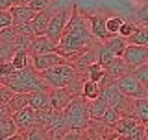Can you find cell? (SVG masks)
Listing matches in <instances>:
<instances>
[{"label": "cell", "mask_w": 148, "mask_h": 140, "mask_svg": "<svg viewBox=\"0 0 148 140\" xmlns=\"http://www.w3.org/2000/svg\"><path fill=\"white\" fill-rule=\"evenodd\" d=\"M17 33H22V35H30V37H37V31H35V26H34V20H28V22H21V24H13Z\"/></svg>", "instance_id": "26"}, {"label": "cell", "mask_w": 148, "mask_h": 140, "mask_svg": "<svg viewBox=\"0 0 148 140\" xmlns=\"http://www.w3.org/2000/svg\"><path fill=\"white\" fill-rule=\"evenodd\" d=\"M83 131H85V129H71V131L65 135L63 140H85Z\"/></svg>", "instance_id": "34"}, {"label": "cell", "mask_w": 148, "mask_h": 140, "mask_svg": "<svg viewBox=\"0 0 148 140\" xmlns=\"http://www.w3.org/2000/svg\"><path fill=\"white\" fill-rule=\"evenodd\" d=\"M146 137H148V125H146Z\"/></svg>", "instance_id": "36"}, {"label": "cell", "mask_w": 148, "mask_h": 140, "mask_svg": "<svg viewBox=\"0 0 148 140\" xmlns=\"http://www.w3.org/2000/svg\"><path fill=\"white\" fill-rule=\"evenodd\" d=\"M100 96H102V83L92 81V79H85L82 87V98H85L87 101H92Z\"/></svg>", "instance_id": "21"}, {"label": "cell", "mask_w": 148, "mask_h": 140, "mask_svg": "<svg viewBox=\"0 0 148 140\" xmlns=\"http://www.w3.org/2000/svg\"><path fill=\"white\" fill-rule=\"evenodd\" d=\"M50 52H58V44L48 35L34 37L32 46H30V55H41V54H50Z\"/></svg>", "instance_id": "12"}, {"label": "cell", "mask_w": 148, "mask_h": 140, "mask_svg": "<svg viewBox=\"0 0 148 140\" xmlns=\"http://www.w3.org/2000/svg\"><path fill=\"white\" fill-rule=\"evenodd\" d=\"M124 18L122 17H117V15H113V17H108V22H106V26H108V31H109V35L111 37H115V35H119V31H120V28H122L124 24Z\"/></svg>", "instance_id": "25"}, {"label": "cell", "mask_w": 148, "mask_h": 140, "mask_svg": "<svg viewBox=\"0 0 148 140\" xmlns=\"http://www.w3.org/2000/svg\"><path fill=\"white\" fill-rule=\"evenodd\" d=\"M0 101H4V100H2V94H0Z\"/></svg>", "instance_id": "37"}, {"label": "cell", "mask_w": 148, "mask_h": 140, "mask_svg": "<svg viewBox=\"0 0 148 140\" xmlns=\"http://www.w3.org/2000/svg\"><path fill=\"white\" fill-rule=\"evenodd\" d=\"M115 57H117V55L111 52V50H109L104 43H100V48H98V63H102V65L106 67V65H109Z\"/></svg>", "instance_id": "28"}, {"label": "cell", "mask_w": 148, "mask_h": 140, "mask_svg": "<svg viewBox=\"0 0 148 140\" xmlns=\"http://www.w3.org/2000/svg\"><path fill=\"white\" fill-rule=\"evenodd\" d=\"M85 140H95V138H85Z\"/></svg>", "instance_id": "38"}, {"label": "cell", "mask_w": 148, "mask_h": 140, "mask_svg": "<svg viewBox=\"0 0 148 140\" xmlns=\"http://www.w3.org/2000/svg\"><path fill=\"white\" fill-rule=\"evenodd\" d=\"M132 116L143 125H148V98L132 100Z\"/></svg>", "instance_id": "17"}, {"label": "cell", "mask_w": 148, "mask_h": 140, "mask_svg": "<svg viewBox=\"0 0 148 140\" xmlns=\"http://www.w3.org/2000/svg\"><path fill=\"white\" fill-rule=\"evenodd\" d=\"M9 11H11V15H13V24H21V22L34 20V18L37 17V11H34L30 6H13Z\"/></svg>", "instance_id": "18"}, {"label": "cell", "mask_w": 148, "mask_h": 140, "mask_svg": "<svg viewBox=\"0 0 148 140\" xmlns=\"http://www.w3.org/2000/svg\"><path fill=\"white\" fill-rule=\"evenodd\" d=\"M65 124L71 129H87L91 122L89 114V101L82 96H76L74 100L61 111Z\"/></svg>", "instance_id": "3"}, {"label": "cell", "mask_w": 148, "mask_h": 140, "mask_svg": "<svg viewBox=\"0 0 148 140\" xmlns=\"http://www.w3.org/2000/svg\"><path fill=\"white\" fill-rule=\"evenodd\" d=\"M11 63L15 65L17 70H24L32 65V55L30 52H15L11 57Z\"/></svg>", "instance_id": "24"}, {"label": "cell", "mask_w": 148, "mask_h": 140, "mask_svg": "<svg viewBox=\"0 0 148 140\" xmlns=\"http://www.w3.org/2000/svg\"><path fill=\"white\" fill-rule=\"evenodd\" d=\"M41 76L45 77V81L52 88H63V87L71 85L80 74H78L76 67L71 61H67V63H61L58 67H52V68L45 70V72H41Z\"/></svg>", "instance_id": "4"}, {"label": "cell", "mask_w": 148, "mask_h": 140, "mask_svg": "<svg viewBox=\"0 0 148 140\" xmlns=\"http://www.w3.org/2000/svg\"><path fill=\"white\" fill-rule=\"evenodd\" d=\"M54 13H56V7H52V4L48 7H45L43 11L37 13V17L34 18V26H35L37 35H46V28H48L50 18H52Z\"/></svg>", "instance_id": "15"}, {"label": "cell", "mask_w": 148, "mask_h": 140, "mask_svg": "<svg viewBox=\"0 0 148 140\" xmlns=\"http://www.w3.org/2000/svg\"><path fill=\"white\" fill-rule=\"evenodd\" d=\"M24 140H48V135H46V131H45L43 127L34 125V127L26 133V138Z\"/></svg>", "instance_id": "29"}, {"label": "cell", "mask_w": 148, "mask_h": 140, "mask_svg": "<svg viewBox=\"0 0 148 140\" xmlns=\"http://www.w3.org/2000/svg\"><path fill=\"white\" fill-rule=\"evenodd\" d=\"M69 59L63 57L61 54L58 52H50V54H41V55H32V67H34L37 72H45V70L52 68V67H58L61 63H67Z\"/></svg>", "instance_id": "8"}, {"label": "cell", "mask_w": 148, "mask_h": 140, "mask_svg": "<svg viewBox=\"0 0 148 140\" xmlns=\"http://www.w3.org/2000/svg\"><path fill=\"white\" fill-rule=\"evenodd\" d=\"M106 72H108V76L113 79V81H117V79L120 77H124V76H128L130 72H133V68L130 67V65L124 61L122 57H115L113 61H111L109 65H106Z\"/></svg>", "instance_id": "13"}, {"label": "cell", "mask_w": 148, "mask_h": 140, "mask_svg": "<svg viewBox=\"0 0 148 140\" xmlns=\"http://www.w3.org/2000/svg\"><path fill=\"white\" fill-rule=\"evenodd\" d=\"M2 85L11 88L13 92H21V94H30L35 90H52V87L32 65L24 70H15L8 77H2Z\"/></svg>", "instance_id": "2"}, {"label": "cell", "mask_w": 148, "mask_h": 140, "mask_svg": "<svg viewBox=\"0 0 148 140\" xmlns=\"http://www.w3.org/2000/svg\"><path fill=\"white\" fill-rule=\"evenodd\" d=\"M15 70L17 68H15V65H13L11 61H2V63H0V76H2V77L11 76Z\"/></svg>", "instance_id": "32"}, {"label": "cell", "mask_w": 148, "mask_h": 140, "mask_svg": "<svg viewBox=\"0 0 148 140\" xmlns=\"http://www.w3.org/2000/svg\"><path fill=\"white\" fill-rule=\"evenodd\" d=\"M71 15H72V6H63V7L56 9V13L52 15V18H50V24L46 28V35H48L56 44L61 39L65 28H67L69 20H71Z\"/></svg>", "instance_id": "5"}, {"label": "cell", "mask_w": 148, "mask_h": 140, "mask_svg": "<svg viewBox=\"0 0 148 140\" xmlns=\"http://www.w3.org/2000/svg\"><path fill=\"white\" fill-rule=\"evenodd\" d=\"M128 43L148 46V28L146 26H135V31L132 33V37H128Z\"/></svg>", "instance_id": "23"}, {"label": "cell", "mask_w": 148, "mask_h": 140, "mask_svg": "<svg viewBox=\"0 0 148 140\" xmlns=\"http://www.w3.org/2000/svg\"><path fill=\"white\" fill-rule=\"evenodd\" d=\"M18 133V127H17V122H15V116L13 114H8V116H2L0 118V140H6L9 137Z\"/></svg>", "instance_id": "19"}, {"label": "cell", "mask_w": 148, "mask_h": 140, "mask_svg": "<svg viewBox=\"0 0 148 140\" xmlns=\"http://www.w3.org/2000/svg\"><path fill=\"white\" fill-rule=\"evenodd\" d=\"M109 101L106 100V96L102 94L100 98H96V100L89 101V114H91V120H96V122H102V118H104V114L108 113L109 109Z\"/></svg>", "instance_id": "16"}, {"label": "cell", "mask_w": 148, "mask_h": 140, "mask_svg": "<svg viewBox=\"0 0 148 140\" xmlns=\"http://www.w3.org/2000/svg\"><path fill=\"white\" fill-rule=\"evenodd\" d=\"M106 22H108V17H106V15H100V13H95V15L89 17L91 33L95 35V39L98 41V43H104V41H108L109 37H111L109 31H108Z\"/></svg>", "instance_id": "10"}, {"label": "cell", "mask_w": 148, "mask_h": 140, "mask_svg": "<svg viewBox=\"0 0 148 140\" xmlns=\"http://www.w3.org/2000/svg\"><path fill=\"white\" fill-rule=\"evenodd\" d=\"M74 98H76V96H74L67 87L52 88V90H50V105H52V109H56V111H63L65 107L74 100Z\"/></svg>", "instance_id": "11"}, {"label": "cell", "mask_w": 148, "mask_h": 140, "mask_svg": "<svg viewBox=\"0 0 148 140\" xmlns=\"http://www.w3.org/2000/svg\"><path fill=\"white\" fill-rule=\"evenodd\" d=\"M8 26H13V15L9 9H0V30Z\"/></svg>", "instance_id": "30"}, {"label": "cell", "mask_w": 148, "mask_h": 140, "mask_svg": "<svg viewBox=\"0 0 148 140\" xmlns=\"http://www.w3.org/2000/svg\"><path fill=\"white\" fill-rule=\"evenodd\" d=\"M117 87L120 88L124 96H128L130 100H137V98H148V88L141 83L133 72H130L128 76L117 79Z\"/></svg>", "instance_id": "6"}, {"label": "cell", "mask_w": 148, "mask_h": 140, "mask_svg": "<svg viewBox=\"0 0 148 140\" xmlns=\"http://www.w3.org/2000/svg\"><path fill=\"white\" fill-rule=\"evenodd\" d=\"M135 26L137 24H133V22H124L122 24V28H120V31H119V35L120 37H124V39H128V37H132V33L135 31Z\"/></svg>", "instance_id": "33"}, {"label": "cell", "mask_w": 148, "mask_h": 140, "mask_svg": "<svg viewBox=\"0 0 148 140\" xmlns=\"http://www.w3.org/2000/svg\"><path fill=\"white\" fill-rule=\"evenodd\" d=\"M35 113L37 111L32 105H24L22 109H18V111L13 113L17 127H18V133H28L35 125Z\"/></svg>", "instance_id": "9"}, {"label": "cell", "mask_w": 148, "mask_h": 140, "mask_svg": "<svg viewBox=\"0 0 148 140\" xmlns=\"http://www.w3.org/2000/svg\"><path fill=\"white\" fill-rule=\"evenodd\" d=\"M98 41L91 33V26L87 24L85 17L82 15V11L78 9L76 4H72V15L58 43V54H61L63 57H67L71 61L74 55L85 52L87 48H91Z\"/></svg>", "instance_id": "1"}, {"label": "cell", "mask_w": 148, "mask_h": 140, "mask_svg": "<svg viewBox=\"0 0 148 140\" xmlns=\"http://www.w3.org/2000/svg\"><path fill=\"white\" fill-rule=\"evenodd\" d=\"M104 44L108 46V48L113 52L117 57H122V54L126 52V48H128V39H124V37H120V35H115V37H109L108 41H104Z\"/></svg>", "instance_id": "22"}, {"label": "cell", "mask_w": 148, "mask_h": 140, "mask_svg": "<svg viewBox=\"0 0 148 140\" xmlns=\"http://www.w3.org/2000/svg\"><path fill=\"white\" fill-rule=\"evenodd\" d=\"M13 6V0H0V9H11Z\"/></svg>", "instance_id": "35"}, {"label": "cell", "mask_w": 148, "mask_h": 140, "mask_svg": "<svg viewBox=\"0 0 148 140\" xmlns=\"http://www.w3.org/2000/svg\"><path fill=\"white\" fill-rule=\"evenodd\" d=\"M122 59L126 61L133 70L148 63V46L143 44H128L126 52L122 54Z\"/></svg>", "instance_id": "7"}, {"label": "cell", "mask_w": 148, "mask_h": 140, "mask_svg": "<svg viewBox=\"0 0 148 140\" xmlns=\"http://www.w3.org/2000/svg\"><path fill=\"white\" fill-rule=\"evenodd\" d=\"M28 105H32L35 111L50 109V90H35L28 94Z\"/></svg>", "instance_id": "14"}, {"label": "cell", "mask_w": 148, "mask_h": 140, "mask_svg": "<svg viewBox=\"0 0 148 140\" xmlns=\"http://www.w3.org/2000/svg\"><path fill=\"white\" fill-rule=\"evenodd\" d=\"M133 74H135V76L141 79L143 85L148 88V63L143 65V67H139V68H135V70H133Z\"/></svg>", "instance_id": "31"}, {"label": "cell", "mask_w": 148, "mask_h": 140, "mask_svg": "<svg viewBox=\"0 0 148 140\" xmlns=\"http://www.w3.org/2000/svg\"><path fill=\"white\" fill-rule=\"evenodd\" d=\"M80 76L83 77V79H92V81H98V83H102L104 79H108L109 76H108V72H106V68H104V65L102 63H92L89 68L85 70V72H82Z\"/></svg>", "instance_id": "20"}, {"label": "cell", "mask_w": 148, "mask_h": 140, "mask_svg": "<svg viewBox=\"0 0 148 140\" xmlns=\"http://www.w3.org/2000/svg\"><path fill=\"white\" fill-rule=\"evenodd\" d=\"M135 24L148 28V2L141 4V6L137 7V11H135Z\"/></svg>", "instance_id": "27"}]
</instances>
